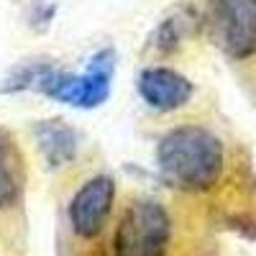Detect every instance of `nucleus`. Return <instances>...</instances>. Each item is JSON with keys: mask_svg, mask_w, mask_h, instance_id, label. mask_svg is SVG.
<instances>
[{"mask_svg": "<svg viewBox=\"0 0 256 256\" xmlns=\"http://www.w3.org/2000/svg\"><path fill=\"white\" fill-rule=\"evenodd\" d=\"M162 177L180 190L205 192L223 174L226 148L223 141L198 123L174 126L159 138L154 152Z\"/></svg>", "mask_w": 256, "mask_h": 256, "instance_id": "nucleus-1", "label": "nucleus"}, {"mask_svg": "<svg viewBox=\"0 0 256 256\" xmlns=\"http://www.w3.org/2000/svg\"><path fill=\"white\" fill-rule=\"evenodd\" d=\"M208 26L226 56L241 62L256 54V0H210Z\"/></svg>", "mask_w": 256, "mask_h": 256, "instance_id": "nucleus-4", "label": "nucleus"}, {"mask_svg": "<svg viewBox=\"0 0 256 256\" xmlns=\"http://www.w3.org/2000/svg\"><path fill=\"white\" fill-rule=\"evenodd\" d=\"M113 72H116V52L110 46H105L90 56L88 70L82 74L56 72L54 67H49L44 72V77L38 80L36 90L44 92L52 100H56V102L70 105V108L92 110V108H100L108 100Z\"/></svg>", "mask_w": 256, "mask_h": 256, "instance_id": "nucleus-2", "label": "nucleus"}, {"mask_svg": "<svg viewBox=\"0 0 256 256\" xmlns=\"http://www.w3.org/2000/svg\"><path fill=\"white\" fill-rule=\"evenodd\" d=\"M24 177L16 164V148L6 131H0V210H10L20 200Z\"/></svg>", "mask_w": 256, "mask_h": 256, "instance_id": "nucleus-8", "label": "nucleus"}, {"mask_svg": "<svg viewBox=\"0 0 256 256\" xmlns=\"http://www.w3.org/2000/svg\"><path fill=\"white\" fill-rule=\"evenodd\" d=\"M172 241V218L159 200L138 198L120 212L113 256H164Z\"/></svg>", "mask_w": 256, "mask_h": 256, "instance_id": "nucleus-3", "label": "nucleus"}, {"mask_svg": "<svg viewBox=\"0 0 256 256\" xmlns=\"http://www.w3.org/2000/svg\"><path fill=\"white\" fill-rule=\"evenodd\" d=\"M136 92L154 113H174L192 100L195 84L172 67H144L136 74Z\"/></svg>", "mask_w": 256, "mask_h": 256, "instance_id": "nucleus-6", "label": "nucleus"}, {"mask_svg": "<svg viewBox=\"0 0 256 256\" xmlns=\"http://www.w3.org/2000/svg\"><path fill=\"white\" fill-rule=\"evenodd\" d=\"M49 70V64L44 62H26V64H20L18 70H13L3 84H0V92H6V95H13V92H24V90H31L38 84V80L44 77V72Z\"/></svg>", "mask_w": 256, "mask_h": 256, "instance_id": "nucleus-9", "label": "nucleus"}, {"mask_svg": "<svg viewBox=\"0 0 256 256\" xmlns=\"http://www.w3.org/2000/svg\"><path fill=\"white\" fill-rule=\"evenodd\" d=\"M34 134L41 148V156L52 169L70 164L77 154V131L62 118L38 120L34 126Z\"/></svg>", "mask_w": 256, "mask_h": 256, "instance_id": "nucleus-7", "label": "nucleus"}, {"mask_svg": "<svg viewBox=\"0 0 256 256\" xmlns=\"http://www.w3.org/2000/svg\"><path fill=\"white\" fill-rule=\"evenodd\" d=\"M116 202V180L110 174H92L77 190L67 205V220L77 238H98Z\"/></svg>", "mask_w": 256, "mask_h": 256, "instance_id": "nucleus-5", "label": "nucleus"}]
</instances>
